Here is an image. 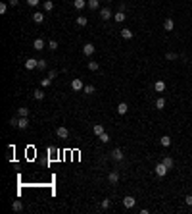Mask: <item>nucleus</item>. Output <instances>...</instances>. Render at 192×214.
<instances>
[{
  "label": "nucleus",
  "instance_id": "1",
  "mask_svg": "<svg viewBox=\"0 0 192 214\" xmlns=\"http://www.w3.org/2000/svg\"><path fill=\"white\" fill-rule=\"evenodd\" d=\"M154 172H156V176H160V177H163V176H165V174L169 172V168L165 166V164H163V162H160V164H158V166H156V168H154Z\"/></svg>",
  "mask_w": 192,
  "mask_h": 214
},
{
  "label": "nucleus",
  "instance_id": "2",
  "mask_svg": "<svg viewBox=\"0 0 192 214\" xmlns=\"http://www.w3.org/2000/svg\"><path fill=\"white\" fill-rule=\"evenodd\" d=\"M135 205H137V201H135L133 195H127V197L123 199V206H125V208H133Z\"/></svg>",
  "mask_w": 192,
  "mask_h": 214
},
{
  "label": "nucleus",
  "instance_id": "3",
  "mask_svg": "<svg viewBox=\"0 0 192 214\" xmlns=\"http://www.w3.org/2000/svg\"><path fill=\"white\" fill-rule=\"evenodd\" d=\"M56 135H58L60 139H67L69 137V129L67 127H56Z\"/></svg>",
  "mask_w": 192,
  "mask_h": 214
},
{
  "label": "nucleus",
  "instance_id": "4",
  "mask_svg": "<svg viewBox=\"0 0 192 214\" xmlns=\"http://www.w3.org/2000/svg\"><path fill=\"white\" fill-rule=\"evenodd\" d=\"M108 182H110L111 185H117V183H119V172H115V170H114V172H110V176H108Z\"/></svg>",
  "mask_w": 192,
  "mask_h": 214
},
{
  "label": "nucleus",
  "instance_id": "5",
  "mask_svg": "<svg viewBox=\"0 0 192 214\" xmlns=\"http://www.w3.org/2000/svg\"><path fill=\"white\" fill-rule=\"evenodd\" d=\"M83 54L85 56H92L94 54V44H92V42H87V44L83 47Z\"/></svg>",
  "mask_w": 192,
  "mask_h": 214
},
{
  "label": "nucleus",
  "instance_id": "6",
  "mask_svg": "<svg viewBox=\"0 0 192 214\" xmlns=\"http://www.w3.org/2000/svg\"><path fill=\"white\" fill-rule=\"evenodd\" d=\"M39 64V60H35V58H27L25 60V70H35Z\"/></svg>",
  "mask_w": 192,
  "mask_h": 214
},
{
  "label": "nucleus",
  "instance_id": "7",
  "mask_svg": "<svg viewBox=\"0 0 192 214\" xmlns=\"http://www.w3.org/2000/svg\"><path fill=\"white\" fill-rule=\"evenodd\" d=\"M100 18L106 21V19L114 18V14H111V10H110V8H102V10H100Z\"/></svg>",
  "mask_w": 192,
  "mask_h": 214
},
{
  "label": "nucleus",
  "instance_id": "8",
  "mask_svg": "<svg viewBox=\"0 0 192 214\" xmlns=\"http://www.w3.org/2000/svg\"><path fill=\"white\" fill-rule=\"evenodd\" d=\"M71 89H73V91H83L85 85H83L81 79H73V81H71Z\"/></svg>",
  "mask_w": 192,
  "mask_h": 214
},
{
  "label": "nucleus",
  "instance_id": "9",
  "mask_svg": "<svg viewBox=\"0 0 192 214\" xmlns=\"http://www.w3.org/2000/svg\"><path fill=\"white\" fill-rule=\"evenodd\" d=\"M111 158L117 160V162H119V160H123V150H121V149H114V150H111Z\"/></svg>",
  "mask_w": 192,
  "mask_h": 214
},
{
  "label": "nucleus",
  "instance_id": "10",
  "mask_svg": "<svg viewBox=\"0 0 192 214\" xmlns=\"http://www.w3.org/2000/svg\"><path fill=\"white\" fill-rule=\"evenodd\" d=\"M127 110H129V104H127V102H119V104H117V114H119V116L127 114Z\"/></svg>",
  "mask_w": 192,
  "mask_h": 214
},
{
  "label": "nucleus",
  "instance_id": "11",
  "mask_svg": "<svg viewBox=\"0 0 192 214\" xmlns=\"http://www.w3.org/2000/svg\"><path fill=\"white\" fill-rule=\"evenodd\" d=\"M154 89H156V93H163V91H165V81H156V83H154Z\"/></svg>",
  "mask_w": 192,
  "mask_h": 214
},
{
  "label": "nucleus",
  "instance_id": "12",
  "mask_svg": "<svg viewBox=\"0 0 192 214\" xmlns=\"http://www.w3.org/2000/svg\"><path fill=\"white\" fill-rule=\"evenodd\" d=\"M44 47H46V44H44L42 39H35V42H33V48H35V50H42Z\"/></svg>",
  "mask_w": 192,
  "mask_h": 214
},
{
  "label": "nucleus",
  "instance_id": "13",
  "mask_svg": "<svg viewBox=\"0 0 192 214\" xmlns=\"http://www.w3.org/2000/svg\"><path fill=\"white\" fill-rule=\"evenodd\" d=\"M173 27H175L173 19H171V18H167V19L163 21V29H165V31H173Z\"/></svg>",
  "mask_w": 192,
  "mask_h": 214
},
{
  "label": "nucleus",
  "instance_id": "14",
  "mask_svg": "<svg viewBox=\"0 0 192 214\" xmlns=\"http://www.w3.org/2000/svg\"><path fill=\"white\" fill-rule=\"evenodd\" d=\"M12 210H14V212H21L23 210V203L21 201H14V203H12Z\"/></svg>",
  "mask_w": 192,
  "mask_h": 214
},
{
  "label": "nucleus",
  "instance_id": "15",
  "mask_svg": "<svg viewBox=\"0 0 192 214\" xmlns=\"http://www.w3.org/2000/svg\"><path fill=\"white\" fill-rule=\"evenodd\" d=\"M33 21H35V23H42V21H44L42 12H35V14H33Z\"/></svg>",
  "mask_w": 192,
  "mask_h": 214
},
{
  "label": "nucleus",
  "instance_id": "16",
  "mask_svg": "<svg viewBox=\"0 0 192 214\" xmlns=\"http://www.w3.org/2000/svg\"><path fill=\"white\" fill-rule=\"evenodd\" d=\"M18 127H19V129H27V127H29V120H27V118H19Z\"/></svg>",
  "mask_w": 192,
  "mask_h": 214
},
{
  "label": "nucleus",
  "instance_id": "17",
  "mask_svg": "<svg viewBox=\"0 0 192 214\" xmlns=\"http://www.w3.org/2000/svg\"><path fill=\"white\" fill-rule=\"evenodd\" d=\"M87 6V0H73V8L75 10H83Z\"/></svg>",
  "mask_w": 192,
  "mask_h": 214
},
{
  "label": "nucleus",
  "instance_id": "18",
  "mask_svg": "<svg viewBox=\"0 0 192 214\" xmlns=\"http://www.w3.org/2000/svg\"><path fill=\"white\" fill-rule=\"evenodd\" d=\"M121 37L123 39H133V31H131V29H121Z\"/></svg>",
  "mask_w": 192,
  "mask_h": 214
},
{
  "label": "nucleus",
  "instance_id": "19",
  "mask_svg": "<svg viewBox=\"0 0 192 214\" xmlns=\"http://www.w3.org/2000/svg\"><path fill=\"white\" fill-rule=\"evenodd\" d=\"M160 143H161V147H169L171 145V137L169 135H163V137L160 139Z\"/></svg>",
  "mask_w": 192,
  "mask_h": 214
},
{
  "label": "nucleus",
  "instance_id": "20",
  "mask_svg": "<svg viewBox=\"0 0 192 214\" xmlns=\"http://www.w3.org/2000/svg\"><path fill=\"white\" fill-rule=\"evenodd\" d=\"M156 108H158V110H163L165 108V98L163 97H160L158 100H156Z\"/></svg>",
  "mask_w": 192,
  "mask_h": 214
},
{
  "label": "nucleus",
  "instance_id": "21",
  "mask_svg": "<svg viewBox=\"0 0 192 214\" xmlns=\"http://www.w3.org/2000/svg\"><path fill=\"white\" fill-rule=\"evenodd\" d=\"M87 4H88V8H90V10H98V6H100V0H88Z\"/></svg>",
  "mask_w": 192,
  "mask_h": 214
},
{
  "label": "nucleus",
  "instance_id": "22",
  "mask_svg": "<svg viewBox=\"0 0 192 214\" xmlns=\"http://www.w3.org/2000/svg\"><path fill=\"white\" fill-rule=\"evenodd\" d=\"M42 6H44L46 12H52V10H54V2H52V0H44V4H42Z\"/></svg>",
  "mask_w": 192,
  "mask_h": 214
},
{
  "label": "nucleus",
  "instance_id": "23",
  "mask_svg": "<svg viewBox=\"0 0 192 214\" xmlns=\"http://www.w3.org/2000/svg\"><path fill=\"white\" fill-rule=\"evenodd\" d=\"M87 23H88V19L85 18V16H79V18H77V25H79V27H85Z\"/></svg>",
  "mask_w": 192,
  "mask_h": 214
},
{
  "label": "nucleus",
  "instance_id": "24",
  "mask_svg": "<svg viewBox=\"0 0 192 214\" xmlns=\"http://www.w3.org/2000/svg\"><path fill=\"white\" fill-rule=\"evenodd\" d=\"M92 131H94V133H96V135H98V137H100V135H102V133H104V126H100V124H96V126H94V127H92Z\"/></svg>",
  "mask_w": 192,
  "mask_h": 214
},
{
  "label": "nucleus",
  "instance_id": "25",
  "mask_svg": "<svg viewBox=\"0 0 192 214\" xmlns=\"http://www.w3.org/2000/svg\"><path fill=\"white\" fill-rule=\"evenodd\" d=\"M33 97L37 98V100H42V98H44V93H42V89H37V91H33Z\"/></svg>",
  "mask_w": 192,
  "mask_h": 214
},
{
  "label": "nucleus",
  "instance_id": "26",
  "mask_svg": "<svg viewBox=\"0 0 192 214\" xmlns=\"http://www.w3.org/2000/svg\"><path fill=\"white\" fill-rule=\"evenodd\" d=\"M18 116L19 118H27L29 116V108H18Z\"/></svg>",
  "mask_w": 192,
  "mask_h": 214
},
{
  "label": "nucleus",
  "instance_id": "27",
  "mask_svg": "<svg viewBox=\"0 0 192 214\" xmlns=\"http://www.w3.org/2000/svg\"><path fill=\"white\" fill-rule=\"evenodd\" d=\"M177 58H179V54H175V52H165V60L173 62V60H177Z\"/></svg>",
  "mask_w": 192,
  "mask_h": 214
},
{
  "label": "nucleus",
  "instance_id": "28",
  "mask_svg": "<svg viewBox=\"0 0 192 214\" xmlns=\"http://www.w3.org/2000/svg\"><path fill=\"white\" fill-rule=\"evenodd\" d=\"M114 19L117 21V23H121V21H125V14H123V12H117V14L114 16Z\"/></svg>",
  "mask_w": 192,
  "mask_h": 214
},
{
  "label": "nucleus",
  "instance_id": "29",
  "mask_svg": "<svg viewBox=\"0 0 192 214\" xmlns=\"http://www.w3.org/2000/svg\"><path fill=\"white\" fill-rule=\"evenodd\" d=\"M161 162H163V164H165V166L169 168V170H171V168H173V158H171V156H165V158H163V160H161Z\"/></svg>",
  "mask_w": 192,
  "mask_h": 214
},
{
  "label": "nucleus",
  "instance_id": "30",
  "mask_svg": "<svg viewBox=\"0 0 192 214\" xmlns=\"http://www.w3.org/2000/svg\"><path fill=\"white\" fill-rule=\"evenodd\" d=\"M50 83H52V79H50V77H44V79H41V87H42V89L50 87Z\"/></svg>",
  "mask_w": 192,
  "mask_h": 214
},
{
  "label": "nucleus",
  "instance_id": "31",
  "mask_svg": "<svg viewBox=\"0 0 192 214\" xmlns=\"http://www.w3.org/2000/svg\"><path fill=\"white\" fill-rule=\"evenodd\" d=\"M88 70H90V71H98V70H100L98 62H88Z\"/></svg>",
  "mask_w": 192,
  "mask_h": 214
},
{
  "label": "nucleus",
  "instance_id": "32",
  "mask_svg": "<svg viewBox=\"0 0 192 214\" xmlns=\"http://www.w3.org/2000/svg\"><path fill=\"white\" fill-rule=\"evenodd\" d=\"M98 139H100L102 143H110V135H108V133H106V131H104V133H102L100 137H98Z\"/></svg>",
  "mask_w": 192,
  "mask_h": 214
},
{
  "label": "nucleus",
  "instance_id": "33",
  "mask_svg": "<svg viewBox=\"0 0 192 214\" xmlns=\"http://www.w3.org/2000/svg\"><path fill=\"white\" fill-rule=\"evenodd\" d=\"M83 91H85L87 95H92V93H94V85H85V89H83Z\"/></svg>",
  "mask_w": 192,
  "mask_h": 214
},
{
  "label": "nucleus",
  "instance_id": "34",
  "mask_svg": "<svg viewBox=\"0 0 192 214\" xmlns=\"http://www.w3.org/2000/svg\"><path fill=\"white\" fill-rule=\"evenodd\" d=\"M46 60H39V64H37V70H46Z\"/></svg>",
  "mask_w": 192,
  "mask_h": 214
},
{
  "label": "nucleus",
  "instance_id": "35",
  "mask_svg": "<svg viewBox=\"0 0 192 214\" xmlns=\"http://www.w3.org/2000/svg\"><path fill=\"white\" fill-rule=\"evenodd\" d=\"M100 206H102V210H108V208H110V199H104Z\"/></svg>",
  "mask_w": 192,
  "mask_h": 214
},
{
  "label": "nucleus",
  "instance_id": "36",
  "mask_svg": "<svg viewBox=\"0 0 192 214\" xmlns=\"http://www.w3.org/2000/svg\"><path fill=\"white\" fill-rule=\"evenodd\" d=\"M6 12H8V4H6V2H2V4H0V14L4 16Z\"/></svg>",
  "mask_w": 192,
  "mask_h": 214
},
{
  "label": "nucleus",
  "instance_id": "37",
  "mask_svg": "<svg viewBox=\"0 0 192 214\" xmlns=\"http://www.w3.org/2000/svg\"><path fill=\"white\" fill-rule=\"evenodd\" d=\"M48 77H50V79L54 81L56 77H58V71H56V70H50V71H48Z\"/></svg>",
  "mask_w": 192,
  "mask_h": 214
},
{
  "label": "nucleus",
  "instance_id": "38",
  "mask_svg": "<svg viewBox=\"0 0 192 214\" xmlns=\"http://www.w3.org/2000/svg\"><path fill=\"white\" fill-rule=\"evenodd\" d=\"M48 48H50V50H56V48H58V42H56V41H50V42H48Z\"/></svg>",
  "mask_w": 192,
  "mask_h": 214
},
{
  "label": "nucleus",
  "instance_id": "39",
  "mask_svg": "<svg viewBox=\"0 0 192 214\" xmlns=\"http://www.w3.org/2000/svg\"><path fill=\"white\" fill-rule=\"evenodd\" d=\"M184 203H186L188 206H192V195H186V197H184Z\"/></svg>",
  "mask_w": 192,
  "mask_h": 214
},
{
  "label": "nucleus",
  "instance_id": "40",
  "mask_svg": "<svg viewBox=\"0 0 192 214\" xmlns=\"http://www.w3.org/2000/svg\"><path fill=\"white\" fill-rule=\"evenodd\" d=\"M39 2H41V0H27L29 6H39Z\"/></svg>",
  "mask_w": 192,
  "mask_h": 214
},
{
  "label": "nucleus",
  "instance_id": "41",
  "mask_svg": "<svg viewBox=\"0 0 192 214\" xmlns=\"http://www.w3.org/2000/svg\"><path fill=\"white\" fill-rule=\"evenodd\" d=\"M18 121H19V118H12V120H10V124H12L14 127H18Z\"/></svg>",
  "mask_w": 192,
  "mask_h": 214
},
{
  "label": "nucleus",
  "instance_id": "42",
  "mask_svg": "<svg viewBox=\"0 0 192 214\" xmlns=\"http://www.w3.org/2000/svg\"><path fill=\"white\" fill-rule=\"evenodd\" d=\"M18 2H19V0H8V4L12 6V8H14V6H18Z\"/></svg>",
  "mask_w": 192,
  "mask_h": 214
},
{
  "label": "nucleus",
  "instance_id": "43",
  "mask_svg": "<svg viewBox=\"0 0 192 214\" xmlns=\"http://www.w3.org/2000/svg\"><path fill=\"white\" fill-rule=\"evenodd\" d=\"M106 2H110V0H106Z\"/></svg>",
  "mask_w": 192,
  "mask_h": 214
}]
</instances>
